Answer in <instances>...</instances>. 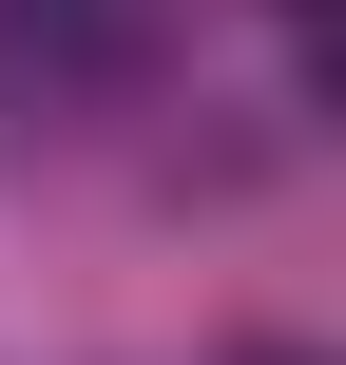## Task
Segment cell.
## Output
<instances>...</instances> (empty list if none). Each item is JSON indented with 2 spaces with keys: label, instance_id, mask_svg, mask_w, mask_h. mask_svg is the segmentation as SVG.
Returning <instances> with one entry per match:
<instances>
[{
  "label": "cell",
  "instance_id": "obj_1",
  "mask_svg": "<svg viewBox=\"0 0 346 365\" xmlns=\"http://www.w3.org/2000/svg\"><path fill=\"white\" fill-rule=\"evenodd\" d=\"M250 365H308V346H250Z\"/></svg>",
  "mask_w": 346,
  "mask_h": 365
},
{
  "label": "cell",
  "instance_id": "obj_2",
  "mask_svg": "<svg viewBox=\"0 0 346 365\" xmlns=\"http://www.w3.org/2000/svg\"><path fill=\"white\" fill-rule=\"evenodd\" d=\"M289 19H308V0H289Z\"/></svg>",
  "mask_w": 346,
  "mask_h": 365
}]
</instances>
